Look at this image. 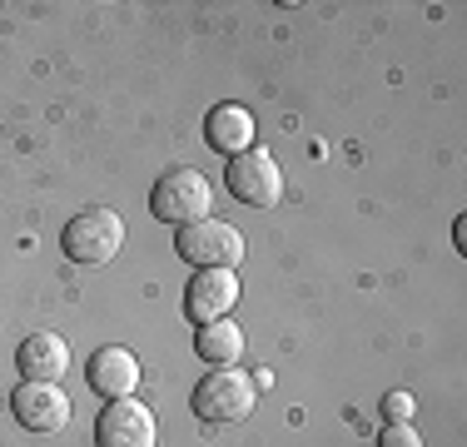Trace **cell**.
<instances>
[{
  "mask_svg": "<svg viewBox=\"0 0 467 447\" xmlns=\"http://www.w3.org/2000/svg\"><path fill=\"white\" fill-rule=\"evenodd\" d=\"M224 184H229V194L239 199V204H249V209H279V199H284V174H279V160H274L269 150H244V154H234L229 160V170H224Z\"/></svg>",
  "mask_w": 467,
  "mask_h": 447,
  "instance_id": "cell-4",
  "label": "cell"
},
{
  "mask_svg": "<svg viewBox=\"0 0 467 447\" xmlns=\"http://www.w3.org/2000/svg\"><path fill=\"white\" fill-rule=\"evenodd\" d=\"M383 412H388V422H408V418H413V398H408V393H388Z\"/></svg>",
  "mask_w": 467,
  "mask_h": 447,
  "instance_id": "cell-14",
  "label": "cell"
},
{
  "mask_svg": "<svg viewBox=\"0 0 467 447\" xmlns=\"http://www.w3.org/2000/svg\"><path fill=\"white\" fill-rule=\"evenodd\" d=\"M85 383H90L105 402L135 398V388H140V363H135V353L119 348V343H109V348L90 353V363H85Z\"/></svg>",
  "mask_w": 467,
  "mask_h": 447,
  "instance_id": "cell-9",
  "label": "cell"
},
{
  "mask_svg": "<svg viewBox=\"0 0 467 447\" xmlns=\"http://www.w3.org/2000/svg\"><path fill=\"white\" fill-rule=\"evenodd\" d=\"M239 304V274L234 268H194V284L184 288V318L189 323H219Z\"/></svg>",
  "mask_w": 467,
  "mask_h": 447,
  "instance_id": "cell-7",
  "label": "cell"
},
{
  "mask_svg": "<svg viewBox=\"0 0 467 447\" xmlns=\"http://www.w3.org/2000/svg\"><path fill=\"white\" fill-rule=\"evenodd\" d=\"M16 368H20L26 383H60V378L70 373V348H65L60 333L40 328L16 348Z\"/></svg>",
  "mask_w": 467,
  "mask_h": 447,
  "instance_id": "cell-10",
  "label": "cell"
},
{
  "mask_svg": "<svg viewBox=\"0 0 467 447\" xmlns=\"http://www.w3.org/2000/svg\"><path fill=\"white\" fill-rule=\"evenodd\" d=\"M378 447H422V438L413 432V422H388L383 438H378Z\"/></svg>",
  "mask_w": 467,
  "mask_h": 447,
  "instance_id": "cell-13",
  "label": "cell"
},
{
  "mask_svg": "<svg viewBox=\"0 0 467 447\" xmlns=\"http://www.w3.org/2000/svg\"><path fill=\"white\" fill-rule=\"evenodd\" d=\"M174 254L194 268H239L244 264V234L224 219H194L174 234Z\"/></svg>",
  "mask_w": 467,
  "mask_h": 447,
  "instance_id": "cell-3",
  "label": "cell"
},
{
  "mask_svg": "<svg viewBox=\"0 0 467 447\" xmlns=\"http://www.w3.org/2000/svg\"><path fill=\"white\" fill-rule=\"evenodd\" d=\"M204 140L214 144L219 154H244V150H254V115L244 105H214L209 109V120H204Z\"/></svg>",
  "mask_w": 467,
  "mask_h": 447,
  "instance_id": "cell-11",
  "label": "cell"
},
{
  "mask_svg": "<svg viewBox=\"0 0 467 447\" xmlns=\"http://www.w3.org/2000/svg\"><path fill=\"white\" fill-rule=\"evenodd\" d=\"M95 447H160L154 408L140 398H115L95 418Z\"/></svg>",
  "mask_w": 467,
  "mask_h": 447,
  "instance_id": "cell-6",
  "label": "cell"
},
{
  "mask_svg": "<svg viewBox=\"0 0 467 447\" xmlns=\"http://www.w3.org/2000/svg\"><path fill=\"white\" fill-rule=\"evenodd\" d=\"M10 412L30 432H60L70 422V398H65L60 383H20L10 393Z\"/></svg>",
  "mask_w": 467,
  "mask_h": 447,
  "instance_id": "cell-8",
  "label": "cell"
},
{
  "mask_svg": "<svg viewBox=\"0 0 467 447\" xmlns=\"http://www.w3.org/2000/svg\"><path fill=\"white\" fill-rule=\"evenodd\" d=\"M254 398H259V388H254L249 373H239V368H214V373H204L194 388V412L204 422H239L254 412Z\"/></svg>",
  "mask_w": 467,
  "mask_h": 447,
  "instance_id": "cell-5",
  "label": "cell"
},
{
  "mask_svg": "<svg viewBox=\"0 0 467 447\" xmlns=\"http://www.w3.org/2000/svg\"><path fill=\"white\" fill-rule=\"evenodd\" d=\"M209 204H214V189H209V179L199 170H184V164H174V170H164L154 179L150 189V214L164 219V224H194V219H209Z\"/></svg>",
  "mask_w": 467,
  "mask_h": 447,
  "instance_id": "cell-2",
  "label": "cell"
},
{
  "mask_svg": "<svg viewBox=\"0 0 467 447\" xmlns=\"http://www.w3.org/2000/svg\"><path fill=\"white\" fill-rule=\"evenodd\" d=\"M194 348L204 358L209 368H234L244 353V328L234 318H219V323H204V328L194 333Z\"/></svg>",
  "mask_w": 467,
  "mask_h": 447,
  "instance_id": "cell-12",
  "label": "cell"
},
{
  "mask_svg": "<svg viewBox=\"0 0 467 447\" xmlns=\"http://www.w3.org/2000/svg\"><path fill=\"white\" fill-rule=\"evenodd\" d=\"M60 249L70 254L75 264H109L125 249V219H119V209H105V204L80 209V214L65 224Z\"/></svg>",
  "mask_w": 467,
  "mask_h": 447,
  "instance_id": "cell-1",
  "label": "cell"
}]
</instances>
